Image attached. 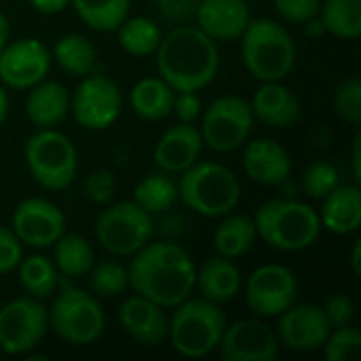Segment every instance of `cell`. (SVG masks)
I'll return each mask as SVG.
<instances>
[{"instance_id": "f35d334b", "label": "cell", "mask_w": 361, "mask_h": 361, "mask_svg": "<svg viewBox=\"0 0 361 361\" xmlns=\"http://www.w3.org/2000/svg\"><path fill=\"white\" fill-rule=\"evenodd\" d=\"M116 190V178L108 169H97L85 180V195L95 205H108Z\"/></svg>"}, {"instance_id": "7a4b0ae2", "label": "cell", "mask_w": 361, "mask_h": 361, "mask_svg": "<svg viewBox=\"0 0 361 361\" xmlns=\"http://www.w3.org/2000/svg\"><path fill=\"white\" fill-rule=\"evenodd\" d=\"M159 76L173 91H203L220 70V49L197 25L180 23L163 34L157 49Z\"/></svg>"}, {"instance_id": "60d3db41", "label": "cell", "mask_w": 361, "mask_h": 361, "mask_svg": "<svg viewBox=\"0 0 361 361\" xmlns=\"http://www.w3.org/2000/svg\"><path fill=\"white\" fill-rule=\"evenodd\" d=\"M322 309H324V313H326V317H328V322H330L332 328H343V326L353 324L355 302L347 294H341V292L332 294Z\"/></svg>"}, {"instance_id": "4dcf8cb0", "label": "cell", "mask_w": 361, "mask_h": 361, "mask_svg": "<svg viewBox=\"0 0 361 361\" xmlns=\"http://www.w3.org/2000/svg\"><path fill=\"white\" fill-rule=\"evenodd\" d=\"M17 275H19V286L23 292L32 298L44 300L55 294L59 288V273L47 256L34 254L27 258H21L17 264Z\"/></svg>"}, {"instance_id": "ab89813d", "label": "cell", "mask_w": 361, "mask_h": 361, "mask_svg": "<svg viewBox=\"0 0 361 361\" xmlns=\"http://www.w3.org/2000/svg\"><path fill=\"white\" fill-rule=\"evenodd\" d=\"M273 4L283 21L302 25L309 19L317 17L322 0H273Z\"/></svg>"}, {"instance_id": "d6986e66", "label": "cell", "mask_w": 361, "mask_h": 361, "mask_svg": "<svg viewBox=\"0 0 361 361\" xmlns=\"http://www.w3.org/2000/svg\"><path fill=\"white\" fill-rule=\"evenodd\" d=\"M165 311L167 309L159 307L157 302L133 294L118 307V324L135 343L144 347H157L167 341L169 317Z\"/></svg>"}, {"instance_id": "f1b7e54d", "label": "cell", "mask_w": 361, "mask_h": 361, "mask_svg": "<svg viewBox=\"0 0 361 361\" xmlns=\"http://www.w3.org/2000/svg\"><path fill=\"white\" fill-rule=\"evenodd\" d=\"M51 61H55L66 74L82 78L95 70L97 51L87 36L70 32L57 38L51 53Z\"/></svg>"}, {"instance_id": "d590c367", "label": "cell", "mask_w": 361, "mask_h": 361, "mask_svg": "<svg viewBox=\"0 0 361 361\" xmlns=\"http://www.w3.org/2000/svg\"><path fill=\"white\" fill-rule=\"evenodd\" d=\"M361 349V332L357 328L343 326V328H332L326 343L322 345L326 361H347L353 360Z\"/></svg>"}, {"instance_id": "30bf717a", "label": "cell", "mask_w": 361, "mask_h": 361, "mask_svg": "<svg viewBox=\"0 0 361 361\" xmlns=\"http://www.w3.org/2000/svg\"><path fill=\"white\" fill-rule=\"evenodd\" d=\"M254 112L245 97L222 95L201 112V137L203 146L214 152L226 154L243 148L254 129Z\"/></svg>"}, {"instance_id": "7dc6e473", "label": "cell", "mask_w": 361, "mask_h": 361, "mask_svg": "<svg viewBox=\"0 0 361 361\" xmlns=\"http://www.w3.org/2000/svg\"><path fill=\"white\" fill-rule=\"evenodd\" d=\"M11 40V25H8V17L4 13H0V51L6 47V42Z\"/></svg>"}, {"instance_id": "ee69618b", "label": "cell", "mask_w": 361, "mask_h": 361, "mask_svg": "<svg viewBox=\"0 0 361 361\" xmlns=\"http://www.w3.org/2000/svg\"><path fill=\"white\" fill-rule=\"evenodd\" d=\"M159 13L173 23H188L195 17L199 0H152Z\"/></svg>"}, {"instance_id": "9a60e30c", "label": "cell", "mask_w": 361, "mask_h": 361, "mask_svg": "<svg viewBox=\"0 0 361 361\" xmlns=\"http://www.w3.org/2000/svg\"><path fill=\"white\" fill-rule=\"evenodd\" d=\"M11 231L21 241V245L44 250L66 233V216L53 201L30 197L17 203L13 209Z\"/></svg>"}, {"instance_id": "74e56055", "label": "cell", "mask_w": 361, "mask_h": 361, "mask_svg": "<svg viewBox=\"0 0 361 361\" xmlns=\"http://www.w3.org/2000/svg\"><path fill=\"white\" fill-rule=\"evenodd\" d=\"M341 184L338 169L332 163L317 161L311 163L302 173V190L311 199H324Z\"/></svg>"}, {"instance_id": "277c9868", "label": "cell", "mask_w": 361, "mask_h": 361, "mask_svg": "<svg viewBox=\"0 0 361 361\" xmlns=\"http://www.w3.org/2000/svg\"><path fill=\"white\" fill-rule=\"evenodd\" d=\"M176 184L178 201L203 218H222L241 201L239 178L218 161H197L180 173Z\"/></svg>"}, {"instance_id": "83f0119b", "label": "cell", "mask_w": 361, "mask_h": 361, "mask_svg": "<svg viewBox=\"0 0 361 361\" xmlns=\"http://www.w3.org/2000/svg\"><path fill=\"white\" fill-rule=\"evenodd\" d=\"M95 262V252L87 237L78 233H63L53 243V264L59 275L68 279L87 277Z\"/></svg>"}, {"instance_id": "f546056e", "label": "cell", "mask_w": 361, "mask_h": 361, "mask_svg": "<svg viewBox=\"0 0 361 361\" xmlns=\"http://www.w3.org/2000/svg\"><path fill=\"white\" fill-rule=\"evenodd\" d=\"M118 47L133 57H150L157 53L163 30L150 17H127L116 30Z\"/></svg>"}, {"instance_id": "ba28073f", "label": "cell", "mask_w": 361, "mask_h": 361, "mask_svg": "<svg viewBox=\"0 0 361 361\" xmlns=\"http://www.w3.org/2000/svg\"><path fill=\"white\" fill-rule=\"evenodd\" d=\"M23 159L32 180L44 190H66L78 173V152L57 127L32 133L25 142Z\"/></svg>"}, {"instance_id": "f907efd6", "label": "cell", "mask_w": 361, "mask_h": 361, "mask_svg": "<svg viewBox=\"0 0 361 361\" xmlns=\"http://www.w3.org/2000/svg\"><path fill=\"white\" fill-rule=\"evenodd\" d=\"M8 106H11L8 93H6V89L0 85V127L4 125V121H6V116H8Z\"/></svg>"}, {"instance_id": "e0dca14e", "label": "cell", "mask_w": 361, "mask_h": 361, "mask_svg": "<svg viewBox=\"0 0 361 361\" xmlns=\"http://www.w3.org/2000/svg\"><path fill=\"white\" fill-rule=\"evenodd\" d=\"M277 341L290 351L309 353L322 349L332 326L319 305H292L277 317Z\"/></svg>"}, {"instance_id": "ffe728a7", "label": "cell", "mask_w": 361, "mask_h": 361, "mask_svg": "<svg viewBox=\"0 0 361 361\" xmlns=\"http://www.w3.org/2000/svg\"><path fill=\"white\" fill-rule=\"evenodd\" d=\"M241 165L245 176L262 186H279L292 173L290 152L271 137H258L245 142Z\"/></svg>"}, {"instance_id": "6da1fadb", "label": "cell", "mask_w": 361, "mask_h": 361, "mask_svg": "<svg viewBox=\"0 0 361 361\" xmlns=\"http://www.w3.org/2000/svg\"><path fill=\"white\" fill-rule=\"evenodd\" d=\"M127 273L133 294L163 309H173L186 300L197 281L192 256L176 241H148L131 256Z\"/></svg>"}, {"instance_id": "cb8c5ba5", "label": "cell", "mask_w": 361, "mask_h": 361, "mask_svg": "<svg viewBox=\"0 0 361 361\" xmlns=\"http://www.w3.org/2000/svg\"><path fill=\"white\" fill-rule=\"evenodd\" d=\"M241 286H243L241 271L231 258L214 256V258H207L197 269L195 288H199L203 298L216 305H226L235 300L237 294L241 292Z\"/></svg>"}, {"instance_id": "8d00e7d4", "label": "cell", "mask_w": 361, "mask_h": 361, "mask_svg": "<svg viewBox=\"0 0 361 361\" xmlns=\"http://www.w3.org/2000/svg\"><path fill=\"white\" fill-rule=\"evenodd\" d=\"M334 112L349 125L361 123V80L360 76H349L338 82L334 91Z\"/></svg>"}, {"instance_id": "8fae6325", "label": "cell", "mask_w": 361, "mask_h": 361, "mask_svg": "<svg viewBox=\"0 0 361 361\" xmlns=\"http://www.w3.org/2000/svg\"><path fill=\"white\" fill-rule=\"evenodd\" d=\"M70 112L87 131H104L112 127L123 112L121 87L104 74H87L70 93Z\"/></svg>"}, {"instance_id": "4316f807", "label": "cell", "mask_w": 361, "mask_h": 361, "mask_svg": "<svg viewBox=\"0 0 361 361\" xmlns=\"http://www.w3.org/2000/svg\"><path fill=\"white\" fill-rule=\"evenodd\" d=\"M258 235H256V224L252 216H243V214H226L222 216V220L218 222L212 243L218 256L224 258H241L245 256L254 243H256Z\"/></svg>"}, {"instance_id": "484cf974", "label": "cell", "mask_w": 361, "mask_h": 361, "mask_svg": "<svg viewBox=\"0 0 361 361\" xmlns=\"http://www.w3.org/2000/svg\"><path fill=\"white\" fill-rule=\"evenodd\" d=\"M176 91L161 76L140 78L129 91V106L144 121H163L171 114Z\"/></svg>"}, {"instance_id": "f6af8a7d", "label": "cell", "mask_w": 361, "mask_h": 361, "mask_svg": "<svg viewBox=\"0 0 361 361\" xmlns=\"http://www.w3.org/2000/svg\"><path fill=\"white\" fill-rule=\"evenodd\" d=\"M30 6L42 15H57L70 6V0H27Z\"/></svg>"}, {"instance_id": "c3c4849f", "label": "cell", "mask_w": 361, "mask_h": 361, "mask_svg": "<svg viewBox=\"0 0 361 361\" xmlns=\"http://www.w3.org/2000/svg\"><path fill=\"white\" fill-rule=\"evenodd\" d=\"M351 269L355 275H361V239L353 241V252H351Z\"/></svg>"}, {"instance_id": "681fc988", "label": "cell", "mask_w": 361, "mask_h": 361, "mask_svg": "<svg viewBox=\"0 0 361 361\" xmlns=\"http://www.w3.org/2000/svg\"><path fill=\"white\" fill-rule=\"evenodd\" d=\"M305 25V32H307V36H322L326 30H324V25H322V21H319V17H313V19H309L307 23H302Z\"/></svg>"}, {"instance_id": "5b68a950", "label": "cell", "mask_w": 361, "mask_h": 361, "mask_svg": "<svg viewBox=\"0 0 361 361\" xmlns=\"http://www.w3.org/2000/svg\"><path fill=\"white\" fill-rule=\"evenodd\" d=\"M239 40L243 66L260 82L283 80L296 66V42L275 19H252Z\"/></svg>"}, {"instance_id": "8992f818", "label": "cell", "mask_w": 361, "mask_h": 361, "mask_svg": "<svg viewBox=\"0 0 361 361\" xmlns=\"http://www.w3.org/2000/svg\"><path fill=\"white\" fill-rule=\"evenodd\" d=\"M226 326L228 322L220 305L203 296H188L178 307H173L167 338L180 355L199 360L218 349Z\"/></svg>"}, {"instance_id": "5bb4252c", "label": "cell", "mask_w": 361, "mask_h": 361, "mask_svg": "<svg viewBox=\"0 0 361 361\" xmlns=\"http://www.w3.org/2000/svg\"><path fill=\"white\" fill-rule=\"evenodd\" d=\"M51 53L38 38L8 40L0 51V85L4 89L27 91L49 76Z\"/></svg>"}, {"instance_id": "ac0fdd59", "label": "cell", "mask_w": 361, "mask_h": 361, "mask_svg": "<svg viewBox=\"0 0 361 361\" xmlns=\"http://www.w3.org/2000/svg\"><path fill=\"white\" fill-rule=\"evenodd\" d=\"M195 23L216 42L239 40L252 21L247 0H199Z\"/></svg>"}, {"instance_id": "d6a6232c", "label": "cell", "mask_w": 361, "mask_h": 361, "mask_svg": "<svg viewBox=\"0 0 361 361\" xmlns=\"http://www.w3.org/2000/svg\"><path fill=\"white\" fill-rule=\"evenodd\" d=\"M178 201V184L171 173H150L133 188V203L150 216L169 212Z\"/></svg>"}, {"instance_id": "d4e9b609", "label": "cell", "mask_w": 361, "mask_h": 361, "mask_svg": "<svg viewBox=\"0 0 361 361\" xmlns=\"http://www.w3.org/2000/svg\"><path fill=\"white\" fill-rule=\"evenodd\" d=\"M322 228L334 235H353L361 226V190L357 184L336 186L324 197V207L319 212Z\"/></svg>"}, {"instance_id": "603a6c76", "label": "cell", "mask_w": 361, "mask_h": 361, "mask_svg": "<svg viewBox=\"0 0 361 361\" xmlns=\"http://www.w3.org/2000/svg\"><path fill=\"white\" fill-rule=\"evenodd\" d=\"M70 112V91L57 80H40L27 89L25 114L36 129L57 127Z\"/></svg>"}, {"instance_id": "52a82bcc", "label": "cell", "mask_w": 361, "mask_h": 361, "mask_svg": "<svg viewBox=\"0 0 361 361\" xmlns=\"http://www.w3.org/2000/svg\"><path fill=\"white\" fill-rule=\"evenodd\" d=\"M49 330L68 345L85 347L95 343L106 328V313L87 290L63 286L47 307Z\"/></svg>"}, {"instance_id": "836d02e7", "label": "cell", "mask_w": 361, "mask_h": 361, "mask_svg": "<svg viewBox=\"0 0 361 361\" xmlns=\"http://www.w3.org/2000/svg\"><path fill=\"white\" fill-rule=\"evenodd\" d=\"M70 6L95 32H114L131 13V0H70Z\"/></svg>"}, {"instance_id": "4fadbf2b", "label": "cell", "mask_w": 361, "mask_h": 361, "mask_svg": "<svg viewBox=\"0 0 361 361\" xmlns=\"http://www.w3.org/2000/svg\"><path fill=\"white\" fill-rule=\"evenodd\" d=\"M298 298V279L283 264H262L245 281V302L258 317H279Z\"/></svg>"}, {"instance_id": "b9f144b4", "label": "cell", "mask_w": 361, "mask_h": 361, "mask_svg": "<svg viewBox=\"0 0 361 361\" xmlns=\"http://www.w3.org/2000/svg\"><path fill=\"white\" fill-rule=\"evenodd\" d=\"M23 258V245L15 233L6 226H0V275H6L17 269Z\"/></svg>"}, {"instance_id": "3957f363", "label": "cell", "mask_w": 361, "mask_h": 361, "mask_svg": "<svg viewBox=\"0 0 361 361\" xmlns=\"http://www.w3.org/2000/svg\"><path fill=\"white\" fill-rule=\"evenodd\" d=\"M252 218L256 235L277 252H305L322 235L319 214L305 201L271 199Z\"/></svg>"}, {"instance_id": "7c38bea8", "label": "cell", "mask_w": 361, "mask_h": 361, "mask_svg": "<svg viewBox=\"0 0 361 361\" xmlns=\"http://www.w3.org/2000/svg\"><path fill=\"white\" fill-rule=\"evenodd\" d=\"M49 332V315L42 300L21 296L0 309V351L27 355Z\"/></svg>"}, {"instance_id": "9c48e42d", "label": "cell", "mask_w": 361, "mask_h": 361, "mask_svg": "<svg viewBox=\"0 0 361 361\" xmlns=\"http://www.w3.org/2000/svg\"><path fill=\"white\" fill-rule=\"evenodd\" d=\"M97 243L116 258H131L154 237V218L133 201L108 203L95 220Z\"/></svg>"}, {"instance_id": "44dd1931", "label": "cell", "mask_w": 361, "mask_h": 361, "mask_svg": "<svg viewBox=\"0 0 361 361\" xmlns=\"http://www.w3.org/2000/svg\"><path fill=\"white\" fill-rule=\"evenodd\" d=\"M203 137L192 123H180L169 127L157 142L152 159L165 173H182L201 159Z\"/></svg>"}, {"instance_id": "7402d4cb", "label": "cell", "mask_w": 361, "mask_h": 361, "mask_svg": "<svg viewBox=\"0 0 361 361\" xmlns=\"http://www.w3.org/2000/svg\"><path fill=\"white\" fill-rule=\"evenodd\" d=\"M254 118L273 129H290L300 121L302 104L298 95L281 80L262 82L250 99Z\"/></svg>"}, {"instance_id": "7bdbcfd3", "label": "cell", "mask_w": 361, "mask_h": 361, "mask_svg": "<svg viewBox=\"0 0 361 361\" xmlns=\"http://www.w3.org/2000/svg\"><path fill=\"white\" fill-rule=\"evenodd\" d=\"M171 112L178 116L180 123H195L197 118H201L203 102L197 91H176Z\"/></svg>"}, {"instance_id": "2e32d148", "label": "cell", "mask_w": 361, "mask_h": 361, "mask_svg": "<svg viewBox=\"0 0 361 361\" xmlns=\"http://www.w3.org/2000/svg\"><path fill=\"white\" fill-rule=\"evenodd\" d=\"M216 351L224 361H273L279 355V341L262 319H239L226 326Z\"/></svg>"}, {"instance_id": "bcb514c9", "label": "cell", "mask_w": 361, "mask_h": 361, "mask_svg": "<svg viewBox=\"0 0 361 361\" xmlns=\"http://www.w3.org/2000/svg\"><path fill=\"white\" fill-rule=\"evenodd\" d=\"M351 163H353V180L360 184L361 180V135L357 133L353 140V150H351Z\"/></svg>"}, {"instance_id": "e575fe53", "label": "cell", "mask_w": 361, "mask_h": 361, "mask_svg": "<svg viewBox=\"0 0 361 361\" xmlns=\"http://www.w3.org/2000/svg\"><path fill=\"white\" fill-rule=\"evenodd\" d=\"M89 288L97 298H116L125 290H129V273L127 267L118 260H102L93 262L91 271L87 273Z\"/></svg>"}, {"instance_id": "1f68e13d", "label": "cell", "mask_w": 361, "mask_h": 361, "mask_svg": "<svg viewBox=\"0 0 361 361\" xmlns=\"http://www.w3.org/2000/svg\"><path fill=\"white\" fill-rule=\"evenodd\" d=\"M317 17L328 34L341 40L360 38L361 0H324Z\"/></svg>"}]
</instances>
